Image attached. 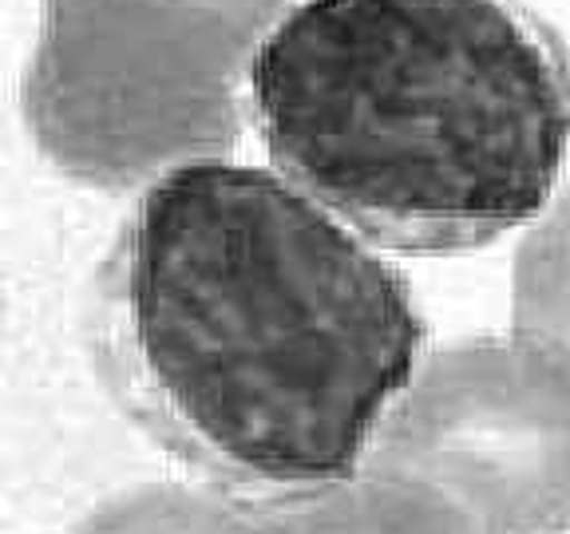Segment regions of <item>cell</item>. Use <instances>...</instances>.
<instances>
[{"label": "cell", "instance_id": "277c9868", "mask_svg": "<svg viewBox=\"0 0 570 534\" xmlns=\"http://www.w3.org/2000/svg\"><path fill=\"white\" fill-rule=\"evenodd\" d=\"M365 472L436 495L472 534L567 531L570 356L523 333L428 356Z\"/></svg>", "mask_w": 570, "mask_h": 534}, {"label": "cell", "instance_id": "6da1fadb", "mask_svg": "<svg viewBox=\"0 0 570 534\" xmlns=\"http://www.w3.org/2000/svg\"><path fill=\"white\" fill-rule=\"evenodd\" d=\"M412 289L289 178H155L99 274L96 353L127 416L218 487L302 495L361 472L424 365Z\"/></svg>", "mask_w": 570, "mask_h": 534}, {"label": "cell", "instance_id": "8992f818", "mask_svg": "<svg viewBox=\"0 0 570 534\" xmlns=\"http://www.w3.org/2000/svg\"><path fill=\"white\" fill-rule=\"evenodd\" d=\"M511 285L515 333L570 356V187L519 246Z\"/></svg>", "mask_w": 570, "mask_h": 534}, {"label": "cell", "instance_id": "7a4b0ae2", "mask_svg": "<svg viewBox=\"0 0 570 534\" xmlns=\"http://www.w3.org/2000/svg\"><path fill=\"white\" fill-rule=\"evenodd\" d=\"M249 119L356 234L460 254L551 206L570 60L515 0H305L254 60Z\"/></svg>", "mask_w": 570, "mask_h": 534}, {"label": "cell", "instance_id": "5b68a950", "mask_svg": "<svg viewBox=\"0 0 570 534\" xmlns=\"http://www.w3.org/2000/svg\"><path fill=\"white\" fill-rule=\"evenodd\" d=\"M258 507L269 534H472L436 495L365 467L330 487L262 498Z\"/></svg>", "mask_w": 570, "mask_h": 534}, {"label": "cell", "instance_id": "52a82bcc", "mask_svg": "<svg viewBox=\"0 0 570 534\" xmlns=\"http://www.w3.org/2000/svg\"><path fill=\"white\" fill-rule=\"evenodd\" d=\"M76 534H269L254 503L190 487H139L119 495Z\"/></svg>", "mask_w": 570, "mask_h": 534}, {"label": "cell", "instance_id": "3957f363", "mask_svg": "<svg viewBox=\"0 0 570 534\" xmlns=\"http://www.w3.org/2000/svg\"><path fill=\"white\" fill-rule=\"evenodd\" d=\"M294 0H40L24 119L63 175L124 190L226 155Z\"/></svg>", "mask_w": 570, "mask_h": 534}]
</instances>
